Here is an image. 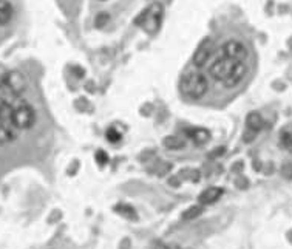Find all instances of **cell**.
I'll return each mask as SVG.
<instances>
[{"mask_svg": "<svg viewBox=\"0 0 292 249\" xmlns=\"http://www.w3.org/2000/svg\"><path fill=\"white\" fill-rule=\"evenodd\" d=\"M14 108L6 101H0V143H9L17 136V127L13 119Z\"/></svg>", "mask_w": 292, "mask_h": 249, "instance_id": "1", "label": "cell"}, {"mask_svg": "<svg viewBox=\"0 0 292 249\" xmlns=\"http://www.w3.org/2000/svg\"><path fill=\"white\" fill-rule=\"evenodd\" d=\"M162 14H164V6L161 3H152L144 13L136 19V24L147 31L149 34H155L159 30L161 22H162Z\"/></svg>", "mask_w": 292, "mask_h": 249, "instance_id": "2", "label": "cell"}, {"mask_svg": "<svg viewBox=\"0 0 292 249\" xmlns=\"http://www.w3.org/2000/svg\"><path fill=\"white\" fill-rule=\"evenodd\" d=\"M181 90L190 99H200L207 92V79L201 73H190L183 79Z\"/></svg>", "mask_w": 292, "mask_h": 249, "instance_id": "3", "label": "cell"}, {"mask_svg": "<svg viewBox=\"0 0 292 249\" xmlns=\"http://www.w3.org/2000/svg\"><path fill=\"white\" fill-rule=\"evenodd\" d=\"M13 119H14V124L19 130H27V128H31L34 125L36 115H34L33 108L24 102V104H20L19 107L14 108Z\"/></svg>", "mask_w": 292, "mask_h": 249, "instance_id": "4", "label": "cell"}, {"mask_svg": "<svg viewBox=\"0 0 292 249\" xmlns=\"http://www.w3.org/2000/svg\"><path fill=\"white\" fill-rule=\"evenodd\" d=\"M221 51H223V58L235 61V62H244V59L247 58L246 47L243 45L241 42H238V40L226 42L223 45V48H221Z\"/></svg>", "mask_w": 292, "mask_h": 249, "instance_id": "5", "label": "cell"}, {"mask_svg": "<svg viewBox=\"0 0 292 249\" xmlns=\"http://www.w3.org/2000/svg\"><path fill=\"white\" fill-rule=\"evenodd\" d=\"M235 61H231V59H226V58H220V59H216L213 63H212V67H211V74H212V78L216 79V81H220V82H224L226 78L229 76V73L232 71V68L235 67Z\"/></svg>", "mask_w": 292, "mask_h": 249, "instance_id": "6", "label": "cell"}, {"mask_svg": "<svg viewBox=\"0 0 292 249\" xmlns=\"http://www.w3.org/2000/svg\"><path fill=\"white\" fill-rule=\"evenodd\" d=\"M213 53V40L212 39H204L200 45H198L195 54H193V62L196 67H203L211 59Z\"/></svg>", "mask_w": 292, "mask_h": 249, "instance_id": "7", "label": "cell"}, {"mask_svg": "<svg viewBox=\"0 0 292 249\" xmlns=\"http://www.w3.org/2000/svg\"><path fill=\"white\" fill-rule=\"evenodd\" d=\"M6 87L8 90L14 94L24 93L27 90V78L20 71H9L8 79H6Z\"/></svg>", "mask_w": 292, "mask_h": 249, "instance_id": "8", "label": "cell"}, {"mask_svg": "<svg viewBox=\"0 0 292 249\" xmlns=\"http://www.w3.org/2000/svg\"><path fill=\"white\" fill-rule=\"evenodd\" d=\"M246 63L244 62H237L235 67L232 68V71L229 73V76L226 78V81L223 82L226 87H235L238 85L239 82L243 81V78L246 76Z\"/></svg>", "mask_w": 292, "mask_h": 249, "instance_id": "9", "label": "cell"}, {"mask_svg": "<svg viewBox=\"0 0 292 249\" xmlns=\"http://www.w3.org/2000/svg\"><path fill=\"white\" fill-rule=\"evenodd\" d=\"M223 195V189L221 187H207L206 190L201 192V195L198 197V203L206 206V204H211L215 203L218 198H220Z\"/></svg>", "mask_w": 292, "mask_h": 249, "instance_id": "10", "label": "cell"}, {"mask_svg": "<svg viewBox=\"0 0 292 249\" xmlns=\"http://www.w3.org/2000/svg\"><path fill=\"white\" fill-rule=\"evenodd\" d=\"M246 123H247V128H249L250 135H252V138H254V136L260 132V130L263 128V125H265V121H263L262 115L257 113V112L250 113V115L247 116V119H246Z\"/></svg>", "mask_w": 292, "mask_h": 249, "instance_id": "11", "label": "cell"}, {"mask_svg": "<svg viewBox=\"0 0 292 249\" xmlns=\"http://www.w3.org/2000/svg\"><path fill=\"white\" fill-rule=\"evenodd\" d=\"M189 136L192 138V141L198 146H203L206 144L209 139H211V132H209L207 128H203V127H198V128H193L189 132Z\"/></svg>", "mask_w": 292, "mask_h": 249, "instance_id": "12", "label": "cell"}, {"mask_svg": "<svg viewBox=\"0 0 292 249\" xmlns=\"http://www.w3.org/2000/svg\"><path fill=\"white\" fill-rule=\"evenodd\" d=\"M13 19V6L8 0H0V27Z\"/></svg>", "mask_w": 292, "mask_h": 249, "instance_id": "13", "label": "cell"}, {"mask_svg": "<svg viewBox=\"0 0 292 249\" xmlns=\"http://www.w3.org/2000/svg\"><path fill=\"white\" fill-rule=\"evenodd\" d=\"M164 146L170 150H180L186 146V141L180 136H165Z\"/></svg>", "mask_w": 292, "mask_h": 249, "instance_id": "14", "label": "cell"}, {"mask_svg": "<svg viewBox=\"0 0 292 249\" xmlns=\"http://www.w3.org/2000/svg\"><path fill=\"white\" fill-rule=\"evenodd\" d=\"M201 212H203V204H200V206H192L190 209H187V211L183 214V218H184V220H193V218H196V217H200Z\"/></svg>", "mask_w": 292, "mask_h": 249, "instance_id": "15", "label": "cell"}, {"mask_svg": "<svg viewBox=\"0 0 292 249\" xmlns=\"http://www.w3.org/2000/svg\"><path fill=\"white\" fill-rule=\"evenodd\" d=\"M280 146L286 149L288 152H292V135L288 132H283L280 136Z\"/></svg>", "mask_w": 292, "mask_h": 249, "instance_id": "16", "label": "cell"}, {"mask_svg": "<svg viewBox=\"0 0 292 249\" xmlns=\"http://www.w3.org/2000/svg\"><path fill=\"white\" fill-rule=\"evenodd\" d=\"M121 138H122L121 132H118L114 127H110L107 130V139L110 141V143H118V141H121Z\"/></svg>", "mask_w": 292, "mask_h": 249, "instance_id": "17", "label": "cell"}, {"mask_svg": "<svg viewBox=\"0 0 292 249\" xmlns=\"http://www.w3.org/2000/svg\"><path fill=\"white\" fill-rule=\"evenodd\" d=\"M118 211H122L121 214H124V215H127L129 218H136V214H134V211L130 208V206H119L118 208Z\"/></svg>", "mask_w": 292, "mask_h": 249, "instance_id": "18", "label": "cell"}, {"mask_svg": "<svg viewBox=\"0 0 292 249\" xmlns=\"http://www.w3.org/2000/svg\"><path fill=\"white\" fill-rule=\"evenodd\" d=\"M8 74H9V71L3 67V65H0V89H2L3 85H6Z\"/></svg>", "mask_w": 292, "mask_h": 249, "instance_id": "19", "label": "cell"}, {"mask_svg": "<svg viewBox=\"0 0 292 249\" xmlns=\"http://www.w3.org/2000/svg\"><path fill=\"white\" fill-rule=\"evenodd\" d=\"M108 22V14L107 13H101L98 17H96V27L98 28H102Z\"/></svg>", "mask_w": 292, "mask_h": 249, "instance_id": "20", "label": "cell"}, {"mask_svg": "<svg viewBox=\"0 0 292 249\" xmlns=\"http://www.w3.org/2000/svg\"><path fill=\"white\" fill-rule=\"evenodd\" d=\"M96 161L99 162V164H106V162H108V155L104 150H99L96 154Z\"/></svg>", "mask_w": 292, "mask_h": 249, "instance_id": "21", "label": "cell"}]
</instances>
